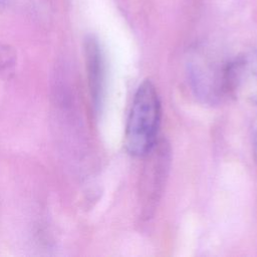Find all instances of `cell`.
Returning a JSON list of instances; mask_svg holds the SVG:
<instances>
[{
	"instance_id": "6da1fadb",
	"label": "cell",
	"mask_w": 257,
	"mask_h": 257,
	"mask_svg": "<svg viewBox=\"0 0 257 257\" xmlns=\"http://www.w3.org/2000/svg\"><path fill=\"white\" fill-rule=\"evenodd\" d=\"M161 101L155 85L145 80L138 87L128 112L124 147L135 157L146 156L156 145L161 122Z\"/></svg>"
},
{
	"instance_id": "7a4b0ae2",
	"label": "cell",
	"mask_w": 257,
	"mask_h": 257,
	"mask_svg": "<svg viewBox=\"0 0 257 257\" xmlns=\"http://www.w3.org/2000/svg\"><path fill=\"white\" fill-rule=\"evenodd\" d=\"M189 62V78L196 94L205 101L214 102L226 94L225 76L228 62L197 55ZM227 95V94H226Z\"/></svg>"
},
{
	"instance_id": "3957f363",
	"label": "cell",
	"mask_w": 257,
	"mask_h": 257,
	"mask_svg": "<svg viewBox=\"0 0 257 257\" xmlns=\"http://www.w3.org/2000/svg\"><path fill=\"white\" fill-rule=\"evenodd\" d=\"M225 87L227 95L257 104V50L228 61Z\"/></svg>"
},
{
	"instance_id": "277c9868",
	"label": "cell",
	"mask_w": 257,
	"mask_h": 257,
	"mask_svg": "<svg viewBox=\"0 0 257 257\" xmlns=\"http://www.w3.org/2000/svg\"><path fill=\"white\" fill-rule=\"evenodd\" d=\"M84 55L90 97L96 110L100 106L103 92V58L99 43L95 37H86Z\"/></svg>"
},
{
	"instance_id": "5b68a950",
	"label": "cell",
	"mask_w": 257,
	"mask_h": 257,
	"mask_svg": "<svg viewBox=\"0 0 257 257\" xmlns=\"http://www.w3.org/2000/svg\"><path fill=\"white\" fill-rule=\"evenodd\" d=\"M253 146H252V149H253V156H254V159L255 161L257 162V132L255 133L254 135V138H253Z\"/></svg>"
}]
</instances>
